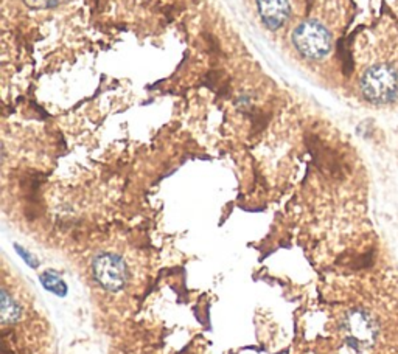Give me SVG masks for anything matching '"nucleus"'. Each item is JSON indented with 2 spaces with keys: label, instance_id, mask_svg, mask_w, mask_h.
Here are the masks:
<instances>
[{
  "label": "nucleus",
  "instance_id": "f257e3e1",
  "mask_svg": "<svg viewBox=\"0 0 398 354\" xmlns=\"http://www.w3.org/2000/svg\"><path fill=\"white\" fill-rule=\"evenodd\" d=\"M364 98L375 105H387L398 97V68L389 63L369 67L361 78Z\"/></svg>",
  "mask_w": 398,
  "mask_h": 354
},
{
  "label": "nucleus",
  "instance_id": "423d86ee",
  "mask_svg": "<svg viewBox=\"0 0 398 354\" xmlns=\"http://www.w3.org/2000/svg\"><path fill=\"white\" fill-rule=\"evenodd\" d=\"M41 284L44 286L46 291L55 293L58 297H66L67 296V283L64 281V278L59 275L56 271H46L41 274Z\"/></svg>",
  "mask_w": 398,
  "mask_h": 354
},
{
  "label": "nucleus",
  "instance_id": "20e7f679",
  "mask_svg": "<svg viewBox=\"0 0 398 354\" xmlns=\"http://www.w3.org/2000/svg\"><path fill=\"white\" fill-rule=\"evenodd\" d=\"M260 19L269 30L283 27L291 14L290 0H256Z\"/></svg>",
  "mask_w": 398,
  "mask_h": 354
},
{
  "label": "nucleus",
  "instance_id": "39448f33",
  "mask_svg": "<svg viewBox=\"0 0 398 354\" xmlns=\"http://www.w3.org/2000/svg\"><path fill=\"white\" fill-rule=\"evenodd\" d=\"M22 306L6 289H2L0 293V318L4 325H13L21 321Z\"/></svg>",
  "mask_w": 398,
  "mask_h": 354
},
{
  "label": "nucleus",
  "instance_id": "6e6552de",
  "mask_svg": "<svg viewBox=\"0 0 398 354\" xmlns=\"http://www.w3.org/2000/svg\"><path fill=\"white\" fill-rule=\"evenodd\" d=\"M14 249H16V252L19 254V256L22 258V260L25 261V264L30 266L31 269H36V267L39 266V260H36V256H33V255L28 252V250L22 249V247H21V246H18V244L14 246Z\"/></svg>",
  "mask_w": 398,
  "mask_h": 354
},
{
  "label": "nucleus",
  "instance_id": "0eeeda50",
  "mask_svg": "<svg viewBox=\"0 0 398 354\" xmlns=\"http://www.w3.org/2000/svg\"><path fill=\"white\" fill-rule=\"evenodd\" d=\"M63 2L64 0H23V4L31 10H50V8H55Z\"/></svg>",
  "mask_w": 398,
  "mask_h": 354
},
{
  "label": "nucleus",
  "instance_id": "7ed1b4c3",
  "mask_svg": "<svg viewBox=\"0 0 398 354\" xmlns=\"http://www.w3.org/2000/svg\"><path fill=\"white\" fill-rule=\"evenodd\" d=\"M293 44L305 58L323 59L332 50V36L323 24L307 21L293 31Z\"/></svg>",
  "mask_w": 398,
  "mask_h": 354
},
{
  "label": "nucleus",
  "instance_id": "f03ea898",
  "mask_svg": "<svg viewBox=\"0 0 398 354\" xmlns=\"http://www.w3.org/2000/svg\"><path fill=\"white\" fill-rule=\"evenodd\" d=\"M92 277L101 289L117 293L128 286L131 275L123 256L112 252H101L92 260Z\"/></svg>",
  "mask_w": 398,
  "mask_h": 354
}]
</instances>
